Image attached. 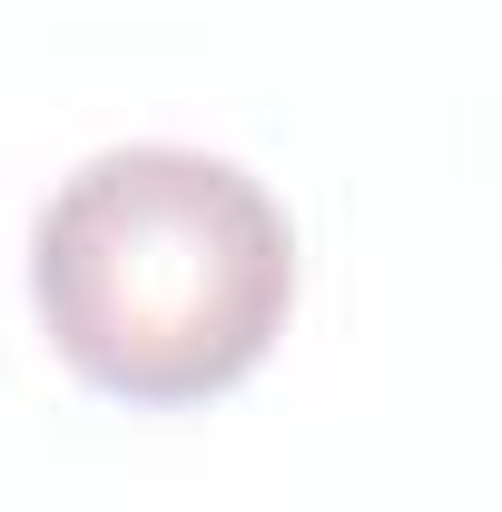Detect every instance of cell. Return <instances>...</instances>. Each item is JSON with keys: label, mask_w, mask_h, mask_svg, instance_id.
<instances>
[{"label": "cell", "mask_w": 502, "mask_h": 512, "mask_svg": "<svg viewBox=\"0 0 502 512\" xmlns=\"http://www.w3.org/2000/svg\"><path fill=\"white\" fill-rule=\"evenodd\" d=\"M30 306L60 365L119 404H217L276 355L296 227L237 158L99 148L30 227Z\"/></svg>", "instance_id": "1"}]
</instances>
